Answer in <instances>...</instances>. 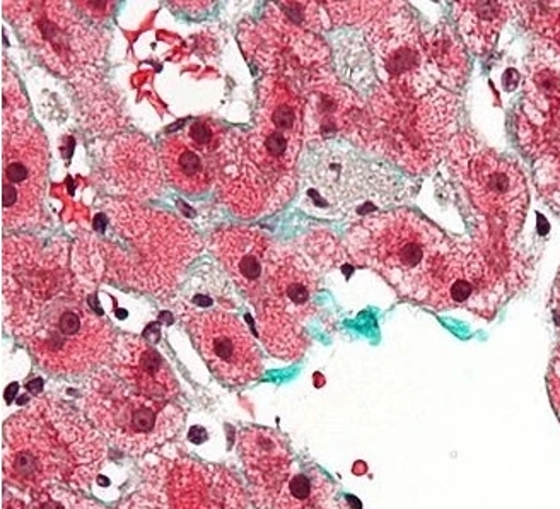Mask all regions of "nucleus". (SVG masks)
Instances as JSON below:
<instances>
[{
    "label": "nucleus",
    "instance_id": "obj_1",
    "mask_svg": "<svg viewBox=\"0 0 560 509\" xmlns=\"http://www.w3.org/2000/svg\"><path fill=\"white\" fill-rule=\"evenodd\" d=\"M106 443L84 414L59 398H36L4 428L5 481L26 493L88 489L102 471Z\"/></svg>",
    "mask_w": 560,
    "mask_h": 509
},
{
    "label": "nucleus",
    "instance_id": "obj_2",
    "mask_svg": "<svg viewBox=\"0 0 560 509\" xmlns=\"http://www.w3.org/2000/svg\"><path fill=\"white\" fill-rule=\"evenodd\" d=\"M12 306V332L48 373H88L112 361L118 340L114 327L81 294H44Z\"/></svg>",
    "mask_w": 560,
    "mask_h": 509
},
{
    "label": "nucleus",
    "instance_id": "obj_3",
    "mask_svg": "<svg viewBox=\"0 0 560 509\" xmlns=\"http://www.w3.org/2000/svg\"><path fill=\"white\" fill-rule=\"evenodd\" d=\"M358 264L376 270L401 294L424 301L432 276L446 252L443 234L410 210L366 216L347 234Z\"/></svg>",
    "mask_w": 560,
    "mask_h": 509
},
{
    "label": "nucleus",
    "instance_id": "obj_4",
    "mask_svg": "<svg viewBox=\"0 0 560 509\" xmlns=\"http://www.w3.org/2000/svg\"><path fill=\"white\" fill-rule=\"evenodd\" d=\"M81 407L106 441L132 456L158 450L184 429L179 405L140 397L112 371H96L88 380Z\"/></svg>",
    "mask_w": 560,
    "mask_h": 509
},
{
    "label": "nucleus",
    "instance_id": "obj_5",
    "mask_svg": "<svg viewBox=\"0 0 560 509\" xmlns=\"http://www.w3.org/2000/svg\"><path fill=\"white\" fill-rule=\"evenodd\" d=\"M2 219L23 228L42 218L47 185L48 151L44 134L30 122L4 124Z\"/></svg>",
    "mask_w": 560,
    "mask_h": 509
},
{
    "label": "nucleus",
    "instance_id": "obj_6",
    "mask_svg": "<svg viewBox=\"0 0 560 509\" xmlns=\"http://www.w3.org/2000/svg\"><path fill=\"white\" fill-rule=\"evenodd\" d=\"M185 325L210 371L228 385L245 386L264 373L260 349L236 316L222 310H190Z\"/></svg>",
    "mask_w": 560,
    "mask_h": 509
},
{
    "label": "nucleus",
    "instance_id": "obj_7",
    "mask_svg": "<svg viewBox=\"0 0 560 509\" xmlns=\"http://www.w3.org/2000/svg\"><path fill=\"white\" fill-rule=\"evenodd\" d=\"M459 178L480 212L511 233L520 230L528 207V190L516 163L479 149L459 164Z\"/></svg>",
    "mask_w": 560,
    "mask_h": 509
},
{
    "label": "nucleus",
    "instance_id": "obj_8",
    "mask_svg": "<svg viewBox=\"0 0 560 509\" xmlns=\"http://www.w3.org/2000/svg\"><path fill=\"white\" fill-rule=\"evenodd\" d=\"M164 509H246L245 489L226 468L178 459L163 468Z\"/></svg>",
    "mask_w": 560,
    "mask_h": 509
},
{
    "label": "nucleus",
    "instance_id": "obj_9",
    "mask_svg": "<svg viewBox=\"0 0 560 509\" xmlns=\"http://www.w3.org/2000/svg\"><path fill=\"white\" fill-rule=\"evenodd\" d=\"M240 456L255 506L276 508L277 499L294 474L289 441L273 429L252 426L240 432Z\"/></svg>",
    "mask_w": 560,
    "mask_h": 509
},
{
    "label": "nucleus",
    "instance_id": "obj_10",
    "mask_svg": "<svg viewBox=\"0 0 560 509\" xmlns=\"http://www.w3.org/2000/svg\"><path fill=\"white\" fill-rule=\"evenodd\" d=\"M112 371L127 389L151 401L175 402L179 385L172 368L154 347L133 335H121L112 356Z\"/></svg>",
    "mask_w": 560,
    "mask_h": 509
},
{
    "label": "nucleus",
    "instance_id": "obj_11",
    "mask_svg": "<svg viewBox=\"0 0 560 509\" xmlns=\"http://www.w3.org/2000/svg\"><path fill=\"white\" fill-rule=\"evenodd\" d=\"M212 248L237 288L252 300L261 298L272 252L267 234L246 228H226L214 234Z\"/></svg>",
    "mask_w": 560,
    "mask_h": 509
},
{
    "label": "nucleus",
    "instance_id": "obj_12",
    "mask_svg": "<svg viewBox=\"0 0 560 509\" xmlns=\"http://www.w3.org/2000/svg\"><path fill=\"white\" fill-rule=\"evenodd\" d=\"M316 161L310 167V180H340L331 187L319 190V197L328 200L337 209H349L354 204H361L366 197H377V188L359 183L364 178L370 164L355 160L352 152H342L339 149H327L315 154Z\"/></svg>",
    "mask_w": 560,
    "mask_h": 509
},
{
    "label": "nucleus",
    "instance_id": "obj_13",
    "mask_svg": "<svg viewBox=\"0 0 560 509\" xmlns=\"http://www.w3.org/2000/svg\"><path fill=\"white\" fill-rule=\"evenodd\" d=\"M212 155L195 146L185 134L166 137L161 144V161L167 178L176 188L190 195L209 190L215 172Z\"/></svg>",
    "mask_w": 560,
    "mask_h": 509
},
{
    "label": "nucleus",
    "instance_id": "obj_14",
    "mask_svg": "<svg viewBox=\"0 0 560 509\" xmlns=\"http://www.w3.org/2000/svg\"><path fill=\"white\" fill-rule=\"evenodd\" d=\"M273 509H352V506L327 474L318 466H310L292 474Z\"/></svg>",
    "mask_w": 560,
    "mask_h": 509
},
{
    "label": "nucleus",
    "instance_id": "obj_15",
    "mask_svg": "<svg viewBox=\"0 0 560 509\" xmlns=\"http://www.w3.org/2000/svg\"><path fill=\"white\" fill-rule=\"evenodd\" d=\"M511 2H458L455 5L459 32L477 54L490 50L502 24L510 16Z\"/></svg>",
    "mask_w": 560,
    "mask_h": 509
},
{
    "label": "nucleus",
    "instance_id": "obj_16",
    "mask_svg": "<svg viewBox=\"0 0 560 509\" xmlns=\"http://www.w3.org/2000/svg\"><path fill=\"white\" fill-rule=\"evenodd\" d=\"M24 509H103L102 506L72 493L69 487L54 486L32 493Z\"/></svg>",
    "mask_w": 560,
    "mask_h": 509
},
{
    "label": "nucleus",
    "instance_id": "obj_17",
    "mask_svg": "<svg viewBox=\"0 0 560 509\" xmlns=\"http://www.w3.org/2000/svg\"><path fill=\"white\" fill-rule=\"evenodd\" d=\"M188 139L194 142L195 146H199L203 151L215 152L221 149L222 134L218 125L212 124L209 120H197L188 127Z\"/></svg>",
    "mask_w": 560,
    "mask_h": 509
},
{
    "label": "nucleus",
    "instance_id": "obj_18",
    "mask_svg": "<svg viewBox=\"0 0 560 509\" xmlns=\"http://www.w3.org/2000/svg\"><path fill=\"white\" fill-rule=\"evenodd\" d=\"M547 383H549L550 401H552L553 408H556L557 416L560 419V343L556 352H553L552 362H550Z\"/></svg>",
    "mask_w": 560,
    "mask_h": 509
},
{
    "label": "nucleus",
    "instance_id": "obj_19",
    "mask_svg": "<svg viewBox=\"0 0 560 509\" xmlns=\"http://www.w3.org/2000/svg\"><path fill=\"white\" fill-rule=\"evenodd\" d=\"M5 509H18V508H11V506L5 505Z\"/></svg>",
    "mask_w": 560,
    "mask_h": 509
},
{
    "label": "nucleus",
    "instance_id": "obj_20",
    "mask_svg": "<svg viewBox=\"0 0 560 509\" xmlns=\"http://www.w3.org/2000/svg\"><path fill=\"white\" fill-rule=\"evenodd\" d=\"M559 310H560V291H559Z\"/></svg>",
    "mask_w": 560,
    "mask_h": 509
}]
</instances>
